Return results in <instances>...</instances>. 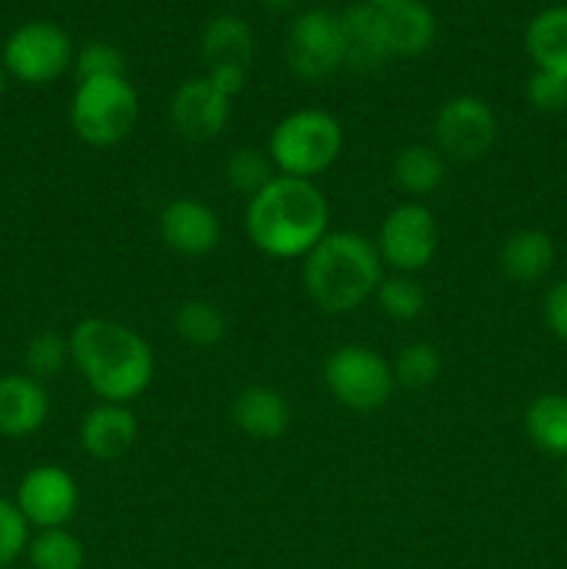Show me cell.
I'll list each match as a JSON object with an SVG mask.
<instances>
[{
    "instance_id": "obj_1",
    "label": "cell",
    "mask_w": 567,
    "mask_h": 569,
    "mask_svg": "<svg viewBox=\"0 0 567 569\" xmlns=\"http://www.w3.org/2000/svg\"><path fill=\"white\" fill-rule=\"evenodd\" d=\"M70 359L87 387L103 403L142 398L156 376V356L148 339L109 317H87L70 331Z\"/></svg>"
},
{
    "instance_id": "obj_2",
    "label": "cell",
    "mask_w": 567,
    "mask_h": 569,
    "mask_svg": "<svg viewBox=\"0 0 567 569\" xmlns=\"http://www.w3.org/2000/svg\"><path fill=\"white\" fill-rule=\"evenodd\" d=\"M245 231L270 259H304L331 231V206L315 181L276 176L248 200Z\"/></svg>"
},
{
    "instance_id": "obj_3",
    "label": "cell",
    "mask_w": 567,
    "mask_h": 569,
    "mask_svg": "<svg viewBox=\"0 0 567 569\" xmlns=\"http://www.w3.org/2000/svg\"><path fill=\"white\" fill-rule=\"evenodd\" d=\"M300 261L306 295L326 315L361 309L384 278L376 242L359 231H328Z\"/></svg>"
},
{
    "instance_id": "obj_4",
    "label": "cell",
    "mask_w": 567,
    "mask_h": 569,
    "mask_svg": "<svg viewBox=\"0 0 567 569\" xmlns=\"http://www.w3.org/2000/svg\"><path fill=\"white\" fill-rule=\"evenodd\" d=\"M345 148V131L326 109H298L276 122L267 139V153L278 176L315 181L331 170Z\"/></svg>"
},
{
    "instance_id": "obj_5",
    "label": "cell",
    "mask_w": 567,
    "mask_h": 569,
    "mask_svg": "<svg viewBox=\"0 0 567 569\" xmlns=\"http://www.w3.org/2000/svg\"><path fill=\"white\" fill-rule=\"evenodd\" d=\"M139 94L126 76L78 81L70 100V126L89 148H115L131 137Z\"/></svg>"
},
{
    "instance_id": "obj_6",
    "label": "cell",
    "mask_w": 567,
    "mask_h": 569,
    "mask_svg": "<svg viewBox=\"0 0 567 569\" xmlns=\"http://www.w3.org/2000/svg\"><path fill=\"white\" fill-rule=\"evenodd\" d=\"M322 381L331 398L350 411H378L395 392L392 361L367 345H339L326 356Z\"/></svg>"
},
{
    "instance_id": "obj_7",
    "label": "cell",
    "mask_w": 567,
    "mask_h": 569,
    "mask_svg": "<svg viewBox=\"0 0 567 569\" xmlns=\"http://www.w3.org/2000/svg\"><path fill=\"white\" fill-rule=\"evenodd\" d=\"M378 256L392 272L417 276L439 250V222L420 200H404L387 211L376 237Z\"/></svg>"
},
{
    "instance_id": "obj_8",
    "label": "cell",
    "mask_w": 567,
    "mask_h": 569,
    "mask_svg": "<svg viewBox=\"0 0 567 569\" xmlns=\"http://www.w3.org/2000/svg\"><path fill=\"white\" fill-rule=\"evenodd\" d=\"M76 48L61 26L50 20H33L11 31L3 44V67L11 78L31 87L56 81L72 70Z\"/></svg>"
},
{
    "instance_id": "obj_9",
    "label": "cell",
    "mask_w": 567,
    "mask_h": 569,
    "mask_svg": "<svg viewBox=\"0 0 567 569\" xmlns=\"http://www.w3.org/2000/svg\"><path fill=\"white\" fill-rule=\"evenodd\" d=\"M287 64L295 78L320 83L345 67V33L339 14L328 9H306L289 26Z\"/></svg>"
},
{
    "instance_id": "obj_10",
    "label": "cell",
    "mask_w": 567,
    "mask_h": 569,
    "mask_svg": "<svg viewBox=\"0 0 567 569\" xmlns=\"http://www.w3.org/2000/svg\"><path fill=\"white\" fill-rule=\"evenodd\" d=\"M434 148L445 156V161L484 159L498 139V117L487 100L476 94H456L445 100L434 114Z\"/></svg>"
},
{
    "instance_id": "obj_11",
    "label": "cell",
    "mask_w": 567,
    "mask_h": 569,
    "mask_svg": "<svg viewBox=\"0 0 567 569\" xmlns=\"http://www.w3.org/2000/svg\"><path fill=\"white\" fill-rule=\"evenodd\" d=\"M14 503L37 531L67 528L81 506V489L64 467L37 465L22 476Z\"/></svg>"
},
{
    "instance_id": "obj_12",
    "label": "cell",
    "mask_w": 567,
    "mask_h": 569,
    "mask_svg": "<svg viewBox=\"0 0 567 569\" xmlns=\"http://www.w3.org/2000/svg\"><path fill=\"white\" fill-rule=\"evenodd\" d=\"M206 76L226 92H242L253 61V31L237 14L211 17L200 33Z\"/></svg>"
},
{
    "instance_id": "obj_13",
    "label": "cell",
    "mask_w": 567,
    "mask_h": 569,
    "mask_svg": "<svg viewBox=\"0 0 567 569\" xmlns=\"http://www.w3.org/2000/svg\"><path fill=\"white\" fill-rule=\"evenodd\" d=\"M231 103L228 94H222L206 76L187 78L172 92L170 106V126L187 142H211L226 131L231 120Z\"/></svg>"
},
{
    "instance_id": "obj_14",
    "label": "cell",
    "mask_w": 567,
    "mask_h": 569,
    "mask_svg": "<svg viewBox=\"0 0 567 569\" xmlns=\"http://www.w3.org/2000/svg\"><path fill=\"white\" fill-rule=\"evenodd\" d=\"M159 237L172 253L200 259L220 244L222 222L217 211L200 198L170 200L159 214Z\"/></svg>"
},
{
    "instance_id": "obj_15",
    "label": "cell",
    "mask_w": 567,
    "mask_h": 569,
    "mask_svg": "<svg viewBox=\"0 0 567 569\" xmlns=\"http://www.w3.org/2000/svg\"><path fill=\"white\" fill-rule=\"evenodd\" d=\"M139 426L137 415L126 403H103L100 400L94 409L83 415L81 428H78V442L83 453L94 461H120L122 456L131 453L137 445Z\"/></svg>"
},
{
    "instance_id": "obj_16",
    "label": "cell",
    "mask_w": 567,
    "mask_h": 569,
    "mask_svg": "<svg viewBox=\"0 0 567 569\" xmlns=\"http://www.w3.org/2000/svg\"><path fill=\"white\" fill-rule=\"evenodd\" d=\"M50 398L42 381L28 372L0 376V437L22 439L48 422Z\"/></svg>"
},
{
    "instance_id": "obj_17",
    "label": "cell",
    "mask_w": 567,
    "mask_h": 569,
    "mask_svg": "<svg viewBox=\"0 0 567 569\" xmlns=\"http://www.w3.org/2000/svg\"><path fill=\"white\" fill-rule=\"evenodd\" d=\"M231 420L253 442H276L287 433L292 411L287 398L276 387L250 383L233 398Z\"/></svg>"
},
{
    "instance_id": "obj_18",
    "label": "cell",
    "mask_w": 567,
    "mask_h": 569,
    "mask_svg": "<svg viewBox=\"0 0 567 569\" xmlns=\"http://www.w3.org/2000/svg\"><path fill=\"white\" fill-rule=\"evenodd\" d=\"M345 33V67L356 72H376L392 59L384 31L381 11L370 3H354L339 14Z\"/></svg>"
},
{
    "instance_id": "obj_19",
    "label": "cell",
    "mask_w": 567,
    "mask_h": 569,
    "mask_svg": "<svg viewBox=\"0 0 567 569\" xmlns=\"http://www.w3.org/2000/svg\"><path fill=\"white\" fill-rule=\"evenodd\" d=\"M384 31H387L389 53L395 59H415L422 56L437 39V17L422 0H404L392 9L381 11Z\"/></svg>"
},
{
    "instance_id": "obj_20",
    "label": "cell",
    "mask_w": 567,
    "mask_h": 569,
    "mask_svg": "<svg viewBox=\"0 0 567 569\" xmlns=\"http://www.w3.org/2000/svg\"><path fill=\"white\" fill-rule=\"evenodd\" d=\"M556 248L554 239L539 228H523L515 231L511 237L504 239L498 253L500 270L506 278L517 283H534L543 281L550 270H554Z\"/></svg>"
},
{
    "instance_id": "obj_21",
    "label": "cell",
    "mask_w": 567,
    "mask_h": 569,
    "mask_svg": "<svg viewBox=\"0 0 567 569\" xmlns=\"http://www.w3.org/2000/svg\"><path fill=\"white\" fill-rule=\"evenodd\" d=\"M448 161L434 144H406L395 153L392 181L411 200L434 194L445 183Z\"/></svg>"
},
{
    "instance_id": "obj_22",
    "label": "cell",
    "mask_w": 567,
    "mask_h": 569,
    "mask_svg": "<svg viewBox=\"0 0 567 569\" xmlns=\"http://www.w3.org/2000/svg\"><path fill=\"white\" fill-rule=\"evenodd\" d=\"M526 50L537 70L567 78V6L545 9L528 22Z\"/></svg>"
},
{
    "instance_id": "obj_23",
    "label": "cell",
    "mask_w": 567,
    "mask_h": 569,
    "mask_svg": "<svg viewBox=\"0 0 567 569\" xmlns=\"http://www.w3.org/2000/svg\"><path fill=\"white\" fill-rule=\"evenodd\" d=\"M526 433L545 453L567 456V395H537L526 409Z\"/></svg>"
},
{
    "instance_id": "obj_24",
    "label": "cell",
    "mask_w": 567,
    "mask_h": 569,
    "mask_svg": "<svg viewBox=\"0 0 567 569\" xmlns=\"http://www.w3.org/2000/svg\"><path fill=\"white\" fill-rule=\"evenodd\" d=\"M172 328H176L178 339L189 348L209 350L217 348V345L226 339L228 333V320L222 315V309L211 300L192 298L183 300L176 309V317H172Z\"/></svg>"
},
{
    "instance_id": "obj_25",
    "label": "cell",
    "mask_w": 567,
    "mask_h": 569,
    "mask_svg": "<svg viewBox=\"0 0 567 569\" xmlns=\"http://www.w3.org/2000/svg\"><path fill=\"white\" fill-rule=\"evenodd\" d=\"M28 569H83L87 550L83 542L67 528H44L28 539Z\"/></svg>"
},
{
    "instance_id": "obj_26",
    "label": "cell",
    "mask_w": 567,
    "mask_h": 569,
    "mask_svg": "<svg viewBox=\"0 0 567 569\" xmlns=\"http://www.w3.org/2000/svg\"><path fill=\"white\" fill-rule=\"evenodd\" d=\"M426 289L420 278L406 276V272H389L381 278L376 289V303L384 317L395 322H411L426 309Z\"/></svg>"
},
{
    "instance_id": "obj_27",
    "label": "cell",
    "mask_w": 567,
    "mask_h": 569,
    "mask_svg": "<svg viewBox=\"0 0 567 569\" xmlns=\"http://www.w3.org/2000/svg\"><path fill=\"white\" fill-rule=\"evenodd\" d=\"M278 176L276 164H272L267 148H256V144H245L237 148L226 161V181L242 198H253L256 192L267 187L272 178Z\"/></svg>"
},
{
    "instance_id": "obj_28",
    "label": "cell",
    "mask_w": 567,
    "mask_h": 569,
    "mask_svg": "<svg viewBox=\"0 0 567 569\" xmlns=\"http://www.w3.org/2000/svg\"><path fill=\"white\" fill-rule=\"evenodd\" d=\"M392 372H395V383L406 389H426L431 387L434 381L442 372V353H439L437 345L431 342H417L404 345L398 350L392 361Z\"/></svg>"
},
{
    "instance_id": "obj_29",
    "label": "cell",
    "mask_w": 567,
    "mask_h": 569,
    "mask_svg": "<svg viewBox=\"0 0 567 569\" xmlns=\"http://www.w3.org/2000/svg\"><path fill=\"white\" fill-rule=\"evenodd\" d=\"M70 361V337L56 331L37 333L26 348V372L37 381L56 378Z\"/></svg>"
},
{
    "instance_id": "obj_30",
    "label": "cell",
    "mask_w": 567,
    "mask_h": 569,
    "mask_svg": "<svg viewBox=\"0 0 567 569\" xmlns=\"http://www.w3.org/2000/svg\"><path fill=\"white\" fill-rule=\"evenodd\" d=\"M72 70H76L78 81L126 76V56H122L117 44L94 39V42H87L81 50H76Z\"/></svg>"
},
{
    "instance_id": "obj_31",
    "label": "cell",
    "mask_w": 567,
    "mask_h": 569,
    "mask_svg": "<svg viewBox=\"0 0 567 569\" xmlns=\"http://www.w3.org/2000/svg\"><path fill=\"white\" fill-rule=\"evenodd\" d=\"M28 520L17 509L14 500L0 498V569L11 567L28 548Z\"/></svg>"
},
{
    "instance_id": "obj_32",
    "label": "cell",
    "mask_w": 567,
    "mask_h": 569,
    "mask_svg": "<svg viewBox=\"0 0 567 569\" xmlns=\"http://www.w3.org/2000/svg\"><path fill=\"white\" fill-rule=\"evenodd\" d=\"M526 98L537 111L556 114V111L567 109V78L548 70H537L528 78Z\"/></svg>"
},
{
    "instance_id": "obj_33",
    "label": "cell",
    "mask_w": 567,
    "mask_h": 569,
    "mask_svg": "<svg viewBox=\"0 0 567 569\" xmlns=\"http://www.w3.org/2000/svg\"><path fill=\"white\" fill-rule=\"evenodd\" d=\"M545 322H548L550 333L561 342H567V278L556 281L545 295Z\"/></svg>"
},
{
    "instance_id": "obj_34",
    "label": "cell",
    "mask_w": 567,
    "mask_h": 569,
    "mask_svg": "<svg viewBox=\"0 0 567 569\" xmlns=\"http://www.w3.org/2000/svg\"><path fill=\"white\" fill-rule=\"evenodd\" d=\"M259 3L265 6L270 14H281V11L295 9V6H298V0H259Z\"/></svg>"
},
{
    "instance_id": "obj_35",
    "label": "cell",
    "mask_w": 567,
    "mask_h": 569,
    "mask_svg": "<svg viewBox=\"0 0 567 569\" xmlns=\"http://www.w3.org/2000/svg\"><path fill=\"white\" fill-rule=\"evenodd\" d=\"M365 3H370L376 11H387V9H392V6L404 3V0H365Z\"/></svg>"
},
{
    "instance_id": "obj_36",
    "label": "cell",
    "mask_w": 567,
    "mask_h": 569,
    "mask_svg": "<svg viewBox=\"0 0 567 569\" xmlns=\"http://www.w3.org/2000/svg\"><path fill=\"white\" fill-rule=\"evenodd\" d=\"M6 83H9V72H6L3 61H0V94L6 92Z\"/></svg>"
},
{
    "instance_id": "obj_37",
    "label": "cell",
    "mask_w": 567,
    "mask_h": 569,
    "mask_svg": "<svg viewBox=\"0 0 567 569\" xmlns=\"http://www.w3.org/2000/svg\"><path fill=\"white\" fill-rule=\"evenodd\" d=\"M6 569H26V567H14V565H11V567H6Z\"/></svg>"
},
{
    "instance_id": "obj_38",
    "label": "cell",
    "mask_w": 567,
    "mask_h": 569,
    "mask_svg": "<svg viewBox=\"0 0 567 569\" xmlns=\"http://www.w3.org/2000/svg\"><path fill=\"white\" fill-rule=\"evenodd\" d=\"M565 489H567V467H565Z\"/></svg>"
}]
</instances>
